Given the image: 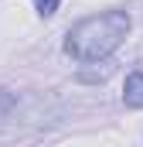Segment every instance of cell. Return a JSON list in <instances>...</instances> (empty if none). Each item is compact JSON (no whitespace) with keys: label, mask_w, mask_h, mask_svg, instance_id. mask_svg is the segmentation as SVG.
<instances>
[{"label":"cell","mask_w":143,"mask_h":147,"mask_svg":"<svg viewBox=\"0 0 143 147\" xmlns=\"http://www.w3.org/2000/svg\"><path fill=\"white\" fill-rule=\"evenodd\" d=\"M133 28V17L126 10H99V14H89L82 21H75L65 34V55L82 62V65H92V62H106L109 55L119 51V45L130 38Z\"/></svg>","instance_id":"obj_1"},{"label":"cell","mask_w":143,"mask_h":147,"mask_svg":"<svg viewBox=\"0 0 143 147\" xmlns=\"http://www.w3.org/2000/svg\"><path fill=\"white\" fill-rule=\"evenodd\" d=\"M123 103L130 110H143V72H130L123 82Z\"/></svg>","instance_id":"obj_2"},{"label":"cell","mask_w":143,"mask_h":147,"mask_svg":"<svg viewBox=\"0 0 143 147\" xmlns=\"http://www.w3.org/2000/svg\"><path fill=\"white\" fill-rule=\"evenodd\" d=\"M14 106H17V96H14L10 89H0V120H7Z\"/></svg>","instance_id":"obj_3"},{"label":"cell","mask_w":143,"mask_h":147,"mask_svg":"<svg viewBox=\"0 0 143 147\" xmlns=\"http://www.w3.org/2000/svg\"><path fill=\"white\" fill-rule=\"evenodd\" d=\"M58 7H61V0H34V10L41 14V17H51Z\"/></svg>","instance_id":"obj_4"}]
</instances>
